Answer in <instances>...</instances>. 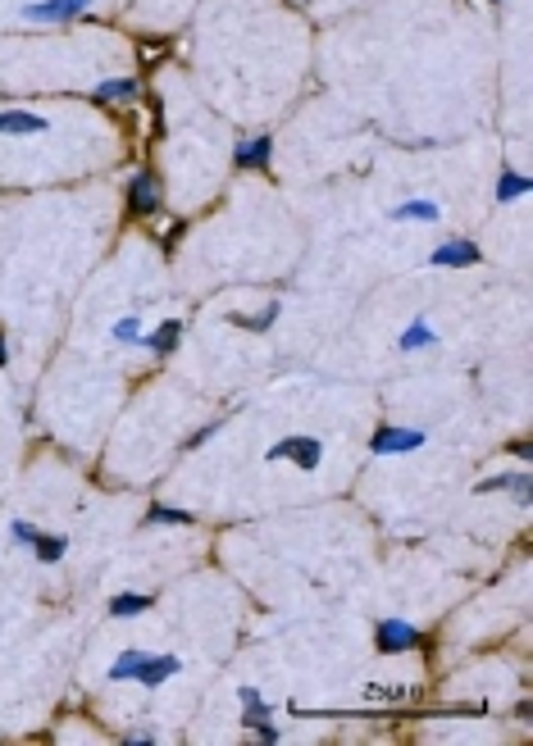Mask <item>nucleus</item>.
<instances>
[{
	"label": "nucleus",
	"mask_w": 533,
	"mask_h": 746,
	"mask_svg": "<svg viewBox=\"0 0 533 746\" xmlns=\"http://www.w3.org/2000/svg\"><path fill=\"white\" fill-rule=\"evenodd\" d=\"M264 460H270V464L287 460V464H296V469H319L324 446H319V437H283V442L270 446V455H264Z\"/></svg>",
	"instance_id": "obj_1"
},
{
	"label": "nucleus",
	"mask_w": 533,
	"mask_h": 746,
	"mask_svg": "<svg viewBox=\"0 0 533 746\" xmlns=\"http://www.w3.org/2000/svg\"><path fill=\"white\" fill-rule=\"evenodd\" d=\"M92 10V0H36V5H23V19L32 23H64V19H78Z\"/></svg>",
	"instance_id": "obj_2"
},
{
	"label": "nucleus",
	"mask_w": 533,
	"mask_h": 746,
	"mask_svg": "<svg viewBox=\"0 0 533 746\" xmlns=\"http://www.w3.org/2000/svg\"><path fill=\"white\" fill-rule=\"evenodd\" d=\"M420 446H424L420 428H384V433L369 442L374 455H406V451H420Z\"/></svg>",
	"instance_id": "obj_3"
},
{
	"label": "nucleus",
	"mask_w": 533,
	"mask_h": 746,
	"mask_svg": "<svg viewBox=\"0 0 533 746\" xmlns=\"http://www.w3.org/2000/svg\"><path fill=\"white\" fill-rule=\"evenodd\" d=\"M483 255H479V246L474 242H442L433 255H429V264H438V269H465V264H479Z\"/></svg>",
	"instance_id": "obj_4"
},
{
	"label": "nucleus",
	"mask_w": 533,
	"mask_h": 746,
	"mask_svg": "<svg viewBox=\"0 0 533 746\" xmlns=\"http://www.w3.org/2000/svg\"><path fill=\"white\" fill-rule=\"evenodd\" d=\"M378 646L384 651H410V646H420V633L401 619H384L378 623Z\"/></svg>",
	"instance_id": "obj_5"
},
{
	"label": "nucleus",
	"mask_w": 533,
	"mask_h": 746,
	"mask_svg": "<svg viewBox=\"0 0 533 746\" xmlns=\"http://www.w3.org/2000/svg\"><path fill=\"white\" fill-rule=\"evenodd\" d=\"M0 132H5V137L46 132V119H42V114H28V109H0Z\"/></svg>",
	"instance_id": "obj_6"
},
{
	"label": "nucleus",
	"mask_w": 533,
	"mask_h": 746,
	"mask_svg": "<svg viewBox=\"0 0 533 746\" xmlns=\"http://www.w3.org/2000/svg\"><path fill=\"white\" fill-rule=\"evenodd\" d=\"M178 670H182V660H178V655H146L137 683H141V687H160V683H165V678H174Z\"/></svg>",
	"instance_id": "obj_7"
},
{
	"label": "nucleus",
	"mask_w": 533,
	"mask_h": 746,
	"mask_svg": "<svg viewBox=\"0 0 533 746\" xmlns=\"http://www.w3.org/2000/svg\"><path fill=\"white\" fill-rule=\"evenodd\" d=\"M128 201H133L137 214H156V205H160V182L150 178V173H137L133 187H128Z\"/></svg>",
	"instance_id": "obj_8"
},
{
	"label": "nucleus",
	"mask_w": 533,
	"mask_h": 746,
	"mask_svg": "<svg viewBox=\"0 0 533 746\" xmlns=\"http://www.w3.org/2000/svg\"><path fill=\"white\" fill-rule=\"evenodd\" d=\"M178 341H182V324L178 319H165L156 333H150V337H141V346L150 350V356H174V350H178Z\"/></svg>",
	"instance_id": "obj_9"
},
{
	"label": "nucleus",
	"mask_w": 533,
	"mask_h": 746,
	"mask_svg": "<svg viewBox=\"0 0 533 746\" xmlns=\"http://www.w3.org/2000/svg\"><path fill=\"white\" fill-rule=\"evenodd\" d=\"M270 155H274V141H270V137H251V141L238 146V164H242V169H264V164H270Z\"/></svg>",
	"instance_id": "obj_10"
},
{
	"label": "nucleus",
	"mask_w": 533,
	"mask_h": 746,
	"mask_svg": "<svg viewBox=\"0 0 533 746\" xmlns=\"http://www.w3.org/2000/svg\"><path fill=\"white\" fill-rule=\"evenodd\" d=\"M392 219H397V223H438L442 210H438L433 201H406V205L392 210Z\"/></svg>",
	"instance_id": "obj_11"
},
{
	"label": "nucleus",
	"mask_w": 533,
	"mask_h": 746,
	"mask_svg": "<svg viewBox=\"0 0 533 746\" xmlns=\"http://www.w3.org/2000/svg\"><path fill=\"white\" fill-rule=\"evenodd\" d=\"M141 664H146V651H124L119 660L109 664V683H133L141 674Z\"/></svg>",
	"instance_id": "obj_12"
},
{
	"label": "nucleus",
	"mask_w": 533,
	"mask_h": 746,
	"mask_svg": "<svg viewBox=\"0 0 533 746\" xmlns=\"http://www.w3.org/2000/svg\"><path fill=\"white\" fill-rule=\"evenodd\" d=\"M141 92V83H137V77H114V83H101L96 92H92V100H128V96H137Z\"/></svg>",
	"instance_id": "obj_13"
},
{
	"label": "nucleus",
	"mask_w": 533,
	"mask_h": 746,
	"mask_svg": "<svg viewBox=\"0 0 533 746\" xmlns=\"http://www.w3.org/2000/svg\"><path fill=\"white\" fill-rule=\"evenodd\" d=\"M433 341H438V333L429 328V319H415V324L401 333V341H397V346L410 356V350H424V346H433Z\"/></svg>",
	"instance_id": "obj_14"
},
{
	"label": "nucleus",
	"mask_w": 533,
	"mask_h": 746,
	"mask_svg": "<svg viewBox=\"0 0 533 746\" xmlns=\"http://www.w3.org/2000/svg\"><path fill=\"white\" fill-rule=\"evenodd\" d=\"M32 551H36V560H42V565H60V560H64V551H69V541H64V537H46V533H42V537L32 541Z\"/></svg>",
	"instance_id": "obj_15"
},
{
	"label": "nucleus",
	"mask_w": 533,
	"mask_h": 746,
	"mask_svg": "<svg viewBox=\"0 0 533 746\" xmlns=\"http://www.w3.org/2000/svg\"><path fill=\"white\" fill-rule=\"evenodd\" d=\"M141 610H150V597L124 592V597H114V601H109V614H114V619H128V614H141Z\"/></svg>",
	"instance_id": "obj_16"
},
{
	"label": "nucleus",
	"mask_w": 533,
	"mask_h": 746,
	"mask_svg": "<svg viewBox=\"0 0 533 746\" xmlns=\"http://www.w3.org/2000/svg\"><path fill=\"white\" fill-rule=\"evenodd\" d=\"M274 319H279V301H270L260 314H251V319H246V314H233V324H238V328H251V333H264Z\"/></svg>",
	"instance_id": "obj_17"
},
{
	"label": "nucleus",
	"mask_w": 533,
	"mask_h": 746,
	"mask_svg": "<svg viewBox=\"0 0 533 746\" xmlns=\"http://www.w3.org/2000/svg\"><path fill=\"white\" fill-rule=\"evenodd\" d=\"M524 191H529V178H524V173H502L497 201H515V196H524Z\"/></svg>",
	"instance_id": "obj_18"
},
{
	"label": "nucleus",
	"mask_w": 533,
	"mask_h": 746,
	"mask_svg": "<svg viewBox=\"0 0 533 746\" xmlns=\"http://www.w3.org/2000/svg\"><path fill=\"white\" fill-rule=\"evenodd\" d=\"M146 333H141V319H119L114 324V341H124V346H137Z\"/></svg>",
	"instance_id": "obj_19"
},
{
	"label": "nucleus",
	"mask_w": 533,
	"mask_h": 746,
	"mask_svg": "<svg viewBox=\"0 0 533 746\" xmlns=\"http://www.w3.org/2000/svg\"><path fill=\"white\" fill-rule=\"evenodd\" d=\"M150 524H192V515H182V509H169V505H150Z\"/></svg>",
	"instance_id": "obj_20"
},
{
	"label": "nucleus",
	"mask_w": 533,
	"mask_h": 746,
	"mask_svg": "<svg viewBox=\"0 0 533 746\" xmlns=\"http://www.w3.org/2000/svg\"><path fill=\"white\" fill-rule=\"evenodd\" d=\"M10 537H14V541H28V546H32V541L42 537V533H36L32 524H23V519H14V524H10Z\"/></svg>",
	"instance_id": "obj_21"
},
{
	"label": "nucleus",
	"mask_w": 533,
	"mask_h": 746,
	"mask_svg": "<svg viewBox=\"0 0 533 746\" xmlns=\"http://www.w3.org/2000/svg\"><path fill=\"white\" fill-rule=\"evenodd\" d=\"M5 360H10V346H5V337H0V369H5Z\"/></svg>",
	"instance_id": "obj_22"
}]
</instances>
